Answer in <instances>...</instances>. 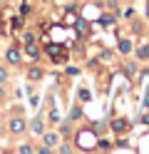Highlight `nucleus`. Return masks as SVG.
Instances as JSON below:
<instances>
[{
    "mask_svg": "<svg viewBox=\"0 0 149 154\" xmlns=\"http://www.w3.org/2000/svg\"><path fill=\"white\" fill-rule=\"evenodd\" d=\"M75 139H77V149H85L87 152V149H97V139L99 137H97L95 129H85V132H77Z\"/></svg>",
    "mask_w": 149,
    "mask_h": 154,
    "instance_id": "1",
    "label": "nucleus"
},
{
    "mask_svg": "<svg viewBox=\"0 0 149 154\" xmlns=\"http://www.w3.org/2000/svg\"><path fill=\"white\" fill-rule=\"evenodd\" d=\"M8 129H10V134H23V132L27 129V122H25V117H10V122H8Z\"/></svg>",
    "mask_w": 149,
    "mask_h": 154,
    "instance_id": "2",
    "label": "nucleus"
},
{
    "mask_svg": "<svg viewBox=\"0 0 149 154\" xmlns=\"http://www.w3.org/2000/svg\"><path fill=\"white\" fill-rule=\"evenodd\" d=\"M45 52H47L50 57H52L55 62H65V52H62V47H60V45H55V42H47V45H45Z\"/></svg>",
    "mask_w": 149,
    "mask_h": 154,
    "instance_id": "3",
    "label": "nucleus"
},
{
    "mask_svg": "<svg viewBox=\"0 0 149 154\" xmlns=\"http://www.w3.org/2000/svg\"><path fill=\"white\" fill-rule=\"evenodd\" d=\"M109 127H112L117 134H127L132 124H129V119H127V117H117V119H112V122H109Z\"/></svg>",
    "mask_w": 149,
    "mask_h": 154,
    "instance_id": "4",
    "label": "nucleus"
},
{
    "mask_svg": "<svg viewBox=\"0 0 149 154\" xmlns=\"http://www.w3.org/2000/svg\"><path fill=\"white\" fill-rule=\"evenodd\" d=\"M40 137H42V144H45V147H52V149L60 144V139H62V137H60V132H42Z\"/></svg>",
    "mask_w": 149,
    "mask_h": 154,
    "instance_id": "5",
    "label": "nucleus"
},
{
    "mask_svg": "<svg viewBox=\"0 0 149 154\" xmlns=\"http://www.w3.org/2000/svg\"><path fill=\"white\" fill-rule=\"evenodd\" d=\"M23 52L27 55V57H33V60H37L40 57V45L33 40V42H23Z\"/></svg>",
    "mask_w": 149,
    "mask_h": 154,
    "instance_id": "6",
    "label": "nucleus"
},
{
    "mask_svg": "<svg viewBox=\"0 0 149 154\" xmlns=\"http://www.w3.org/2000/svg\"><path fill=\"white\" fill-rule=\"evenodd\" d=\"M5 60H8L10 65H20V60H23V52L15 50V47H10V50L5 52Z\"/></svg>",
    "mask_w": 149,
    "mask_h": 154,
    "instance_id": "7",
    "label": "nucleus"
},
{
    "mask_svg": "<svg viewBox=\"0 0 149 154\" xmlns=\"http://www.w3.org/2000/svg\"><path fill=\"white\" fill-rule=\"evenodd\" d=\"M30 132H33L35 137H40V134L45 132V122H42V117H35L33 122H30Z\"/></svg>",
    "mask_w": 149,
    "mask_h": 154,
    "instance_id": "8",
    "label": "nucleus"
},
{
    "mask_svg": "<svg viewBox=\"0 0 149 154\" xmlns=\"http://www.w3.org/2000/svg\"><path fill=\"white\" fill-rule=\"evenodd\" d=\"M42 77H45V70H42V67H30V70H27V80H30V82L42 80Z\"/></svg>",
    "mask_w": 149,
    "mask_h": 154,
    "instance_id": "9",
    "label": "nucleus"
},
{
    "mask_svg": "<svg viewBox=\"0 0 149 154\" xmlns=\"http://www.w3.org/2000/svg\"><path fill=\"white\" fill-rule=\"evenodd\" d=\"M97 23L102 25V27H112V25H114V15H109V13H99Z\"/></svg>",
    "mask_w": 149,
    "mask_h": 154,
    "instance_id": "10",
    "label": "nucleus"
},
{
    "mask_svg": "<svg viewBox=\"0 0 149 154\" xmlns=\"http://www.w3.org/2000/svg\"><path fill=\"white\" fill-rule=\"evenodd\" d=\"M117 50L122 52V55H129V52L134 50V47H132V40H119V45H117Z\"/></svg>",
    "mask_w": 149,
    "mask_h": 154,
    "instance_id": "11",
    "label": "nucleus"
},
{
    "mask_svg": "<svg viewBox=\"0 0 149 154\" xmlns=\"http://www.w3.org/2000/svg\"><path fill=\"white\" fill-rule=\"evenodd\" d=\"M137 57H139V60H149V42L137 47Z\"/></svg>",
    "mask_w": 149,
    "mask_h": 154,
    "instance_id": "12",
    "label": "nucleus"
},
{
    "mask_svg": "<svg viewBox=\"0 0 149 154\" xmlns=\"http://www.w3.org/2000/svg\"><path fill=\"white\" fill-rule=\"evenodd\" d=\"M72 134V124L65 122V124H60V137H70Z\"/></svg>",
    "mask_w": 149,
    "mask_h": 154,
    "instance_id": "13",
    "label": "nucleus"
},
{
    "mask_svg": "<svg viewBox=\"0 0 149 154\" xmlns=\"http://www.w3.org/2000/svg\"><path fill=\"white\" fill-rule=\"evenodd\" d=\"M97 149L109 152V149H112V144H109V139H102V137H99V139H97Z\"/></svg>",
    "mask_w": 149,
    "mask_h": 154,
    "instance_id": "14",
    "label": "nucleus"
},
{
    "mask_svg": "<svg viewBox=\"0 0 149 154\" xmlns=\"http://www.w3.org/2000/svg\"><path fill=\"white\" fill-rule=\"evenodd\" d=\"M60 154H70V152H72V147H70V144H65L62 139H60V144H57V147H55Z\"/></svg>",
    "mask_w": 149,
    "mask_h": 154,
    "instance_id": "15",
    "label": "nucleus"
},
{
    "mask_svg": "<svg viewBox=\"0 0 149 154\" xmlns=\"http://www.w3.org/2000/svg\"><path fill=\"white\" fill-rule=\"evenodd\" d=\"M82 117V107H72V112H70V122H75Z\"/></svg>",
    "mask_w": 149,
    "mask_h": 154,
    "instance_id": "16",
    "label": "nucleus"
},
{
    "mask_svg": "<svg viewBox=\"0 0 149 154\" xmlns=\"http://www.w3.org/2000/svg\"><path fill=\"white\" fill-rule=\"evenodd\" d=\"M75 23H77V32L85 35L87 32V20H85V17H79V20H75Z\"/></svg>",
    "mask_w": 149,
    "mask_h": 154,
    "instance_id": "17",
    "label": "nucleus"
},
{
    "mask_svg": "<svg viewBox=\"0 0 149 154\" xmlns=\"http://www.w3.org/2000/svg\"><path fill=\"white\" fill-rule=\"evenodd\" d=\"M112 62V52H109V50H102V52H99V62Z\"/></svg>",
    "mask_w": 149,
    "mask_h": 154,
    "instance_id": "18",
    "label": "nucleus"
},
{
    "mask_svg": "<svg viewBox=\"0 0 149 154\" xmlns=\"http://www.w3.org/2000/svg\"><path fill=\"white\" fill-rule=\"evenodd\" d=\"M8 80H10V72L5 70V67H0V85H5Z\"/></svg>",
    "mask_w": 149,
    "mask_h": 154,
    "instance_id": "19",
    "label": "nucleus"
},
{
    "mask_svg": "<svg viewBox=\"0 0 149 154\" xmlns=\"http://www.w3.org/2000/svg\"><path fill=\"white\" fill-rule=\"evenodd\" d=\"M17 152H20V154H23V152H25V154H30V152H35V147H33V144H20Z\"/></svg>",
    "mask_w": 149,
    "mask_h": 154,
    "instance_id": "20",
    "label": "nucleus"
},
{
    "mask_svg": "<svg viewBox=\"0 0 149 154\" xmlns=\"http://www.w3.org/2000/svg\"><path fill=\"white\" fill-rule=\"evenodd\" d=\"M77 97H79V102H89V92H87V90H79Z\"/></svg>",
    "mask_w": 149,
    "mask_h": 154,
    "instance_id": "21",
    "label": "nucleus"
},
{
    "mask_svg": "<svg viewBox=\"0 0 149 154\" xmlns=\"http://www.w3.org/2000/svg\"><path fill=\"white\" fill-rule=\"evenodd\" d=\"M33 40H35L33 32H23V42H33Z\"/></svg>",
    "mask_w": 149,
    "mask_h": 154,
    "instance_id": "22",
    "label": "nucleus"
},
{
    "mask_svg": "<svg viewBox=\"0 0 149 154\" xmlns=\"http://www.w3.org/2000/svg\"><path fill=\"white\" fill-rule=\"evenodd\" d=\"M104 5L109 8V10H117V0H104Z\"/></svg>",
    "mask_w": 149,
    "mask_h": 154,
    "instance_id": "23",
    "label": "nucleus"
},
{
    "mask_svg": "<svg viewBox=\"0 0 149 154\" xmlns=\"http://www.w3.org/2000/svg\"><path fill=\"white\" fill-rule=\"evenodd\" d=\"M30 13V5H20V15H27Z\"/></svg>",
    "mask_w": 149,
    "mask_h": 154,
    "instance_id": "24",
    "label": "nucleus"
},
{
    "mask_svg": "<svg viewBox=\"0 0 149 154\" xmlns=\"http://www.w3.org/2000/svg\"><path fill=\"white\" fill-rule=\"evenodd\" d=\"M142 124H147V127H149V114H142Z\"/></svg>",
    "mask_w": 149,
    "mask_h": 154,
    "instance_id": "25",
    "label": "nucleus"
},
{
    "mask_svg": "<svg viewBox=\"0 0 149 154\" xmlns=\"http://www.w3.org/2000/svg\"><path fill=\"white\" fill-rule=\"evenodd\" d=\"M3 87H5V85H0V100L5 97V90H3Z\"/></svg>",
    "mask_w": 149,
    "mask_h": 154,
    "instance_id": "26",
    "label": "nucleus"
},
{
    "mask_svg": "<svg viewBox=\"0 0 149 154\" xmlns=\"http://www.w3.org/2000/svg\"><path fill=\"white\" fill-rule=\"evenodd\" d=\"M0 10H3V0H0Z\"/></svg>",
    "mask_w": 149,
    "mask_h": 154,
    "instance_id": "27",
    "label": "nucleus"
}]
</instances>
